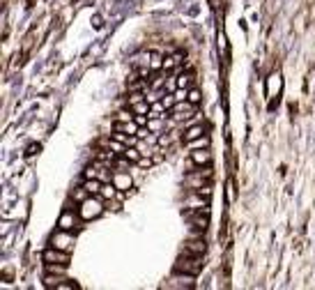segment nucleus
<instances>
[{"label": "nucleus", "instance_id": "1", "mask_svg": "<svg viewBox=\"0 0 315 290\" xmlns=\"http://www.w3.org/2000/svg\"><path fill=\"white\" fill-rule=\"evenodd\" d=\"M203 256H198V253H189V251H182L177 263H175V272L177 274H189V276H195L200 274V269H203Z\"/></svg>", "mask_w": 315, "mask_h": 290}, {"label": "nucleus", "instance_id": "2", "mask_svg": "<svg viewBox=\"0 0 315 290\" xmlns=\"http://www.w3.org/2000/svg\"><path fill=\"white\" fill-rule=\"evenodd\" d=\"M101 212H104V205H101V200H99L97 196H90V198L81 200V207H78V217H81V219L90 221V219L101 217Z\"/></svg>", "mask_w": 315, "mask_h": 290}, {"label": "nucleus", "instance_id": "3", "mask_svg": "<svg viewBox=\"0 0 315 290\" xmlns=\"http://www.w3.org/2000/svg\"><path fill=\"white\" fill-rule=\"evenodd\" d=\"M210 180H212L210 166H205V170H195V173L184 177V184L194 191H203V189H210Z\"/></svg>", "mask_w": 315, "mask_h": 290}, {"label": "nucleus", "instance_id": "4", "mask_svg": "<svg viewBox=\"0 0 315 290\" xmlns=\"http://www.w3.org/2000/svg\"><path fill=\"white\" fill-rule=\"evenodd\" d=\"M187 221L194 226L195 230L205 233V228L210 226V207H200V210H189L187 212Z\"/></svg>", "mask_w": 315, "mask_h": 290}, {"label": "nucleus", "instance_id": "5", "mask_svg": "<svg viewBox=\"0 0 315 290\" xmlns=\"http://www.w3.org/2000/svg\"><path fill=\"white\" fill-rule=\"evenodd\" d=\"M51 246L62 249V251H72V249H74V233H72V230L58 228V233L51 237Z\"/></svg>", "mask_w": 315, "mask_h": 290}, {"label": "nucleus", "instance_id": "6", "mask_svg": "<svg viewBox=\"0 0 315 290\" xmlns=\"http://www.w3.org/2000/svg\"><path fill=\"white\" fill-rule=\"evenodd\" d=\"M194 113H195V104H191L189 99L175 101L173 106H170V115H173L175 120H189Z\"/></svg>", "mask_w": 315, "mask_h": 290}, {"label": "nucleus", "instance_id": "7", "mask_svg": "<svg viewBox=\"0 0 315 290\" xmlns=\"http://www.w3.org/2000/svg\"><path fill=\"white\" fill-rule=\"evenodd\" d=\"M281 90H283V78L278 72H271L267 76V99H276Z\"/></svg>", "mask_w": 315, "mask_h": 290}, {"label": "nucleus", "instance_id": "8", "mask_svg": "<svg viewBox=\"0 0 315 290\" xmlns=\"http://www.w3.org/2000/svg\"><path fill=\"white\" fill-rule=\"evenodd\" d=\"M44 263H55V265H69V251H62V249H46L44 251Z\"/></svg>", "mask_w": 315, "mask_h": 290}, {"label": "nucleus", "instance_id": "9", "mask_svg": "<svg viewBox=\"0 0 315 290\" xmlns=\"http://www.w3.org/2000/svg\"><path fill=\"white\" fill-rule=\"evenodd\" d=\"M85 177H95V180H101V182H111L113 175H111V170L106 166H90L88 170H85Z\"/></svg>", "mask_w": 315, "mask_h": 290}, {"label": "nucleus", "instance_id": "10", "mask_svg": "<svg viewBox=\"0 0 315 290\" xmlns=\"http://www.w3.org/2000/svg\"><path fill=\"white\" fill-rule=\"evenodd\" d=\"M191 161L195 166H210L212 164V154L207 147H200V150H191Z\"/></svg>", "mask_w": 315, "mask_h": 290}, {"label": "nucleus", "instance_id": "11", "mask_svg": "<svg viewBox=\"0 0 315 290\" xmlns=\"http://www.w3.org/2000/svg\"><path fill=\"white\" fill-rule=\"evenodd\" d=\"M111 182L118 187V191H129V189H131V175H129V173H122V170L113 173Z\"/></svg>", "mask_w": 315, "mask_h": 290}, {"label": "nucleus", "instance_id": "12", "mask_svg": "<svg viewBox=\"0 0 315 290\" xmlns=\"http://www.w3.org/2000/svg\"><path fill=\"white\" fill-rule=\"evenodd\" d=\"M76 226H78V219H76L74 212H65L60 219H58V228L60 230H74Z\"/></svg>", "mask_w": 315, "mask_h": 290}, {"label": "nucleus", "instance_id": "13", "mask_svg": "<svg viewBox=\"0 0 315 290\" xmlns=\"http://www.w3.org/2000/svg\"><path fill=\"white\" fill-rule=\"evenodd\" d=\"M101 187H104V182H101V180H95V177H88L85 184H83L85 193H90V196H101Z\"/></svg>", "mask_w": 315, "mask_h": 290}, {"label": "nucleus", "instance_id": "14", "mask_svg": "<svg viewBox=\"0 0 315 290\" xmlns=\"http://www.w3.org/2000/svg\"><path fill=\"white\" fill-rule=\"evenodd\" d=\"M115 131H122V134H129V136H138V131H141V124L131 120V122H118L115 124Z\"/></svg>", "mask_w": 315, "mask_h": 290}, {"label": "nucleus", "instance_id": "15", "mask_svg": "<svg viewBox=\"0 0 315 290\" xmlns=\"http://www.w3.org/2000/svg\"><path fill=\"white\" fill-rule=\"evenodd\" d=\"M184 251L198 253V256H205V251H207V246H205V240H189L187 244H184Z\"/></svg>", "mask_w": 315, "mask_h": 290}, {"label": "nucleus", "instance_id": "16", "mask_svg": "<svg viewBox=\"0 0 315 290\" xmlns=\"http://www.w3.org/2000/svg\"><path fill=\"white\" fill-rule=\"evenodd\" d=\"M203 134H205L203 124H194V127H189V129L184 131V141H187V143H191V141H195V138H200Z\"/></svg>", "mask_w": 315, "mask_h": 290}, {"label": "nucleus", "instance_id": "17", "mask_svg": "<svg viewBox=\"0 0 315 290\" xmlns=\"http://www.w3.org/2000/svg\"><path fill=\"white\" fill-rule=\"evenodd\" d=\"M175 85H177V88H184V90H191V88L195 85L194 74H180L177 81H175Z\"/></svg>", "mask_w": 315, "mask_h": 290}, {"label": "nucleus", "instance_id": "18", "mask_svg": "<svg viewBox=\"0 0 315 290\" xmlns=\"http://www.w3.org/2000/svg\"><path fill=\"white\" fill-rule=\"evenodd\" d=\"M182 65V55L180 53H175V55H170V58H166L164 60V69L168 72V69H175V67H180Z\"/></svg>", "mask_w": 315, "mask_h": 290}, {"label": "nucleus", "instance_id": "19", "mask_svg": "<svg viewBox=\"0 0 315 290\" xmlns=\"http://www.w3.org/2000/svg\"><path fill=\"white\" fill-rule=\"evenodd\" d=\"M141 150H136V147H134V145H131V147H127V150H124V154H122V157H127V159L129 161H136V164H141Z\"/></svg>", "mask_w": 315, "mask_h": 290}, {"label": "nucleus", "instance_id": "20", "mask_svg": "<svg viewBox=\"0 0 315 290\" xmlns=\"http://www.w3.org/2000/svg\"><path fill=\"white\" fill-rule=\"evenodd\" d=\"M147 129H150V131L164 129V122L159 120V115H150V120H147Z\"/></svg>", "mask_w": 315, "mask_h": 290}, {"label": "nucleus", "instance_id": "21", "mask_svg": "<svg viewBox=\"0 0 315 290\" xmlns=\"http://www.w3.org/2000/svg\"><path fill=\"white\" fill-rule=\"evenodd\" d=\"M207 145H210L207 136H200V138H195V141H191V143H189V147H191V150H200V147H207Z\"/></svg>", "mask_w": 315, "mask_h": 290}, {"label": "nucleus", "instance_id": "22", "mask_svg": "<svg viewBox=\"0 0 315 290\" xmlns=\"http://www.w3.org/2000/svg\"><path fill=\"white\" fill-rule=\"evenodd\" d=\"M134 111H131V108H129V111H120V113H118V122H131V120H134Z\"/></svg>", "mask_w": 315, "mask_h": 290}, {"label": "nucleus", "instance_id": "23", "mask_svg": "<svg viewBox=\"0 0 315 290\" xmlns=\"http://www.w3.org/2000/svg\"><path fill=\"white\" fill-rule=\"evenodd\" d=\"M175 101H184V99H189V90H184V88H177V90L170 95Z\"/></svg>", "mask_w": 315, "mask_h": 290}, {"label": "nucleus", "instance_id": "24", "mask_svg": "<svg viewBox=\"0 0 315 290\" xmlns=\"http://www.w3.org/2000/svg\"><path fill=\"white\" fill-rule=\"evenodd\" d=\"M55 288H58V290H78V283H74V281H60Z\"/></svg>", "mask_w": 315, "mask_h": 290}, {"label": "nucleus", "instance_id": "25", "mask_svg": "<svg viewBox=\"0 0 315 290\" xmlns=\"http://www.w3.org/2000/svg\"><path fill=\"white\" fill-rule=\"evenodd\" d=\"M200 99H203V97H200V92L195 90V88H191V90H189V101L198 106V104H200Z\"/></svg>", "mask_w": 315, "mask_h": 290}]
</instances>
